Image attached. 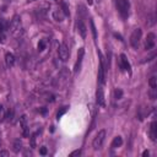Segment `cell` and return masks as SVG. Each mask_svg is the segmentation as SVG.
<instances>
[{
  "mask_svg": "<svg viewBox=\"0 0 157 157\" xmlns=\"http://www.w3.org/2000/svg\"><path fill=\"white\" fill-rule=\"evenodd\" d=\"M120 64H122V69L123 70L128 71L129 74L131 72V65H130V63H129L125 54H120Z\"/></svg>",
  "mask_w": 157,
  "mask_h": 157,
  "instance_id": "9c48e42d",
  "label": "cell"
},
{
  "mask_svg": "<svg viewBox=\"0 0 157 157\" xmlns=\"http://www.w3.org/2000/svg\"><path fill=\"white\" fill-rule=\"evenodd\" d=\"M68 109H69V107H68V106H64V107H61V108H60L59 111H58V113H56V119L59 120V119L63 117V115L68 112Z\"/></svg>",
  "mask_w": 157,
  "mask_h": 157,
  "instance_id": "e0dca14e",
  "label": "cell"
},
{
  "mask_svg": "<svg viewBox=\"0 0 157 157\" xmlns=\"http://www.w3.org/2000/svg\"><path fill=\"white\" fill-rule=\"evenodd\" d=\"M10 153H9V151H0V157H7V156H9Z\"/></svg>",
  "mask_w": 157,
  "mask_h": 157,
  "instance_id": "83f0119b",
  "label": "cell"
},
{
  "mask_svg": "<svg viewBox=\"0 0 157 157\" xmlns=\"http://www.w3.org/2000/svg\"><path fill=\"white\" fill-rule=\"evenodd\" d=\"M36 136H37V133H35L31 136V146L32 147H36Z\"/></svg>",
  "mask_w": 157,
  "mask_h": 157,
  "instance_id": "cb8c5ba5",
  "label": "cell"
},
{
  "mask_svg": "<svg viewBox=\"0 0 157 157\" xmlns=\"http://www.w3.org/2000/svg\"><path fill=\"white\" fill-rule=\"evenodd\" d=\"M77 31H79V33L81 36V38H86V35H87V27H86V25L84 23V21H82L81 19L77 20Z\"/></svg>",
  "mask_w": 157,
  "mask_h": 157,
  "instance_id": "30bf717a",
  "label": "cell"
},
{
  "mask_svg": "<svg viewBox=\"0 0 157 157\" xmlns=\"http://www.w3.org/2000/svg\"><path fill=\"white\" fill-rule=\"evenodd\" d=\"M156 46V35L153 33V32H150V33H147V37L145 39V49L146 51H151V49H153Z\"/></svg>",
  "mask_w": 157,
  "mask_h": 157,
  "instance_id": "8992f818",
  "label": "cell"
},
{
  "mask_svg": "<svg viewBox=\"0 0 157 157\" xmlns=\"http://www.w3.org/2000/svg\"><path fill=\"white\" fill-rule=\"evenodd\" d=\"M104 140H106V130H100L97 133V135L95 136L93 141H92V147L93 150H101L103 144H104Z\"/></svg>",
  "mask_w": 157,
  "mask_h": 157,
  "instance_id": "277c9868",
  "label": "cell"
},
{
  "mask_svg": "<svg viewBox=\"0 0 157 157\" xmlns=\"http://www.w3.org/2000/svg\"><path fill=\"white\" fill-rule=\"evenodd\" d=\"M58 55H59V59L63 61H67L70 56V51L69 47L67 46V43H61L58 48Z\"/></svg>",
  "mask_w": 157,
  "mask_h": 157,
  "instance_id": "5b68a950",
  "label": "cell"
},
{
  "mask_svg": "<svg viewBox=\"0 0 157 157\" xmlns=\"http://www.w3.org/2000/svg\"><path fill=\"white\" fill-rule=\"evenodd\" d=\"M12 150L15 153H19L21 150H22V141L20 139H16L14 141V146H12Z\"/></svg>",
  "mask_w": 157,
  "mask_h": 157,
  "instance_id": "2e32d148",
  "label": "cell"
},
{
  "mask_svg": "<svg viewBox=\"0 0 157 157\" xmlns=\"http://www.w3.org/2000/svg\"><path fill=\"white\" fill-rule=\"evenodd\" d=\"M12 117H14V111L11 109V111H9V113H7V115H6V118L9 119V120H12Z\"/></svg>",
  "mask_w": 157,
  "mask_h": 157,
  "instance_id": "484cf974",
  "label": "cell"
},
{
  "mask_svg": "<svg viewBox=\"0 0 157 157\" xmlns=\"http://www.w3.org/2000/svg\"><path fill=\"white\" fill-rule=\"evenodd\" d=\"M6 28H7V23H6L5 19L0 16V32H4Z\"/></svg>",
  "mask_w": 157,
  "mask_h": 157,
  "instance_id": "ffe728a7",
  "label": "cell"
},
{
  "mask_svg": "<svg viewBox=\"0 0 157 157\" xmlns=\"http://www.w3.org/2000/svg\"><path fill=\"white\" fill-rule=\"evenodd\" d=\"M60 5H61V11H63V14H64L65 16H69V15H70V11H69V6H68V4L63 1Z\"/></svg>",
  "mask_w": 157,
  "mask_h": 157,
  "instance_id": "d6986e66",
  "label": "cell"
},
{
  "mask_svg": "<svg viewBox=\"0 0 157 157\" xmlns=\"http://www.w3.org/2000/svg\"><path fill=\"white\" fill-rule=\"evenodd\" d=\"M31 1H35V0H31Z\"/></svg>",
  "mask_w": 157,
  "mask_h": 157,
  "instance_id": "836d02e7",
  "label": "cell"
},
{
  "mask_svg": "<svg viewBox=\"0 0 157 157\" xmlns=\"http://www.w3.org/2000/svg\"><path fill=\"white\" fill-rule=\"evenodd\" d=\"M81 155V150H76V151H74L70 153V157H74V156H80Z\"/></svg>",
  "mask_w": 157,
  "mask_h": 157,
  "instance_id": "4316f807",
  "label": "cell"
},
{
  "mask_svg": "<svg viewBox=\"0 0 157 157\" xmlns=\"http://www.w3.org/2000/svg\"><path fill=\"white\" fill-rule=\"evenodd\" d=\"M148 85H150V88L151 90H157V79L156 76H152L148 81Z\"/></svg>",
  "mask_w": 157,
  "mask_h": 157,
  "instance_id": "ac0fdd59",
  "label": "cell"
},
{
  "mask_svg": "<svg viewBox=\"0 0 157 157\" xmlns=\"http://www.w3.org/2000/svg\"><path fill=\"white\" fill-rule=\"evenodd\" d=\"M148 155H150V152H148V151H147V150H146V151H144V152H143V156H144V157H146V156H148Z\"/></svg>",
  "mask_w": 157,
  "mask_h": 157,
  "instance_id": "4dcf8cb0",
  "label": "cell"
},
{
  "mask_svg": "<svg viewBox=\"0 0 157 157\" xmlns=\"http://www.w3.org/2000/svg\"><path fill=\"white\" fill-rule=\"evenodd\" d=\"M4 1H6V3H9V1H10V0H4Z\"/></svg>",
  "mask_w": 157,
  "mask_h": 157,
  "instance_id": "d6a6232c",
  "label": "cell"
},
{
  "mask_svg": "<svg viewBox=\"0 0 157 157\" xmlns=\"http://www.w3.org/2000/svg\"><path fill=\"white\" fill-rule=\"evenodd\" d=\"M90 23H91V31H92L93 38L96 39V38H97V31H96V27H95V23H93V21H91Z\"/></svg>",
  "mask_w": 157,
  "mask_h": 157,
  "instance_id": "603a6c76",
  "label": "cell"
},
{
  "mask_svg": "<svg viewBox=\"0 0 157 157\" xmlns=\"http://www.w3.org/2000/svg\"><path fill=\"white\" fill-rule=\"evenodd\" d=\"M5 64H6L7 68L14 67V64H15V56H14L12 53H6L5 54Z\"/></svg>",
  "mask_w": 157,
  "mask_h": 157,
  "instance_id": "4fadbf2b",
  "label": "cell"
},
{
  "mask_svg": "<svg viewBox=\"0 0 157 157\" xmlns=\"http://www.w3.org/2000/svg\"><path fill=\"white\" fill-rule=\"evenodd\" d=\"M87 3H88V5H92V3H93V0H87Z\"/></svg>",
  "mask_w": 157,
  "mask_h": 157,
  "instance_id": "1f68e13d",
  "label": "cell"
},
{
  "mask_svg": "<svg viewBox=\"0 0 157 157\" xmlns=\"http://www.w3.org/2000/svg\"><path fill=\"white\" fill-rule=\"evenodd\" d=\"M20 124H21V128H22V134L23 136H27V119H26V115H22L21 119H20Z\"/></svg>",
  "mask_w": 157,
  "mask_h": 157,
  "instance_id": "5bb4252c",
  "label": "cell"
},
{
  "mask_svg": "<svg viewBox=\"0 0 157 157\" xmlns=\"http://www.w3.org/2000/svg\"><path fill=\"white\" fill-rule=\"evenodd\" d=\"M96 101H97V104L100 107H104L106 106V98H104V92H103L102 85L98 86V88L96 91Z\"/></svg>",
  "mask_w": 157,
  "mask_h": 157,
  "instance_id": "52a82bcc",
  "label": "cell"
},
{
  "mask_svg": "<svg viewBox=\"0 0 157 157\" xmlns=\"http://www.w3.org/2000/svg\"><path fill=\"white\" fill-rule=\"evenodd\" d=\"M117 7H118V11H119L120 16L124 20H127L129 17V10H130L129 0H118V1H117Z\"/></svg>",
  "mask_w": 157,
  "mask_h": 157,
  "instance_id": "6da1fadb",
  "label": "cell"
},
{
  "mask_svg": "<svg viewBox=\"0 0 157 157\" xmlns=\"http://www.w3.org/2000/svg\"><path fill=\"white\" fill-rule=\"evenodd\" d=\"M122 144H123V137L118 135V136H115V137L113 139V141H112V144H111V147H112V148H118V147L122 146Z\"/></svg>",
  "mask_w": 157,
  "mask_h": 157,
  "instance_id": "9a60e30c",
  "label": "cell"
},
{
  "mask_svg": "<svg viewBox=\"0 0 157 157\" xmlns=\"http://www.w3.org/2000/svg\"><path fill=\"white\" fill-rule=\"evenodd\" d=\"M5 42V35L3 32H0V43H4Z\"/></svg>",
  "mask_w": 157,
  "mask_h": 157,
  "instance_id": "f1b7e54d",
  "label": "cell"
},
{
  "mask_svg": "<svg viewBox=\"0 0 157 157\" xmlns=\"http://www.w3.org/2000/svg\"><path fill=\"white\" fill-rule=\"evenodd\" d=\"M114 37H115V38H118L119 41H123V38H122V36H120V35H118V33H114Z\"/></svg>",
  "mask_w": 157,
  "mask_h": 157,
  "instance_id": "f546056e",
  "label": "cell"
},
{
  "mask_svg": "<svg viewBox=\"0 0 157 157\" xmlns=\"http://www.w3.org/2000/svg\"><path fill=\"white\" fill-rule=\"evenodd\" d=\"M46 46H47V42L44 39H41L39 42H38V46H37V48H38V51L39 52H43L44 49H46Z\"/></svg>",
  "mask_w": 157,
  "mask_h": 157,
  "instance_id": "44dd1931",
  "label": "cell"
},
{
  "mask_svg": "<svg viewBox=\"0 0 157 157\" xmlns=\"http://www.w3.org/2000/svg\"><path fill=\"white\" fill-rule=\"evenodd\" d=\"M150 137L152 141H156V139H157V122L156 120H153L150 125Z\"/></svg>",
  "mask_w": 157,
  "mask_h": 157,
  "instance_id": "8fae6325",
  "label": "cell"
},
{
  "mask_svg": "<svg viewBox=\"0 0 157 157\" xmlns=\"http://www.w3.org/2000/svg\"><path fill=\"white\" fill-rule=\"evenodd\" d=\"M52 16H53V19H54L56 22H61V21L64 20V16H65V15L63 14L61 9H55V10L53 11Z\"/></svg>",
  "mask_w": 157,
  "mask_h": 157,
  "instance_id": "7c38bea8",
  "label": "cell"
},
{
  "mask_svg": "<svg viewBox=\"0 0 157 157\" xmlns=\"http://www.w3.org/2000/svg\"><path fill=\"white\" fill-rule=\"evenodd\" d=\"M141 37H143V30L141 28H135L133 31V33L130 36V46L133 47L134 49H137L139 48V44H140V41H141Z\"/></svg>",
  "mask_w": 157,
  "mask_h": 157,
  "instance_id": "3957f363",
  "label": "cell"
},
{
  "mask_svg": "<svg viewBox=\"0 0 157 157\" xmlns=\"http://www.w3.org/2000/svg\"><path fill=\"white\" fill-rule=\"evenodd\" d=\"M39 153L42 155V156H46V155H47V147H46V146L41 147V148H39Z\"/></svg>",
  "mask_w": 157,
  "mask_h": 157,
  "instance_id": "d4e9b609",
  "label": "cell"
},
{
  "mask_svg": "<svg viewBox=\"0 0 157 157\" xmlns=\"http://www.w3.org/2000/svg\"><path fill=\"white\" fill-rule=\"evenodd\" d=\"M84 55H85V48H80L79 52H77V59L75 61V65H74V72H77L80 70L82 59H84Z\"/></svg>",
  "mask_w": 157,
  "mask_h": 157,
  "instance_id": "ba28073f",
  "label": "cell"
},
{
  "mask_svg": "<svg viewBox=\"0 0 157 157\" xmlns=\"http://www.w3.org/2000/svg\"><path fill=\"white\" fill-rule=\"evenodd\" d=\"M21 30H22V23H21V17L19 15H15L11 23H10V31L14 36H20L21 33Z\"/></svg>",
  "mask_w": 157,
  "mask_h": 157,
  "instance_id": "7a4b0ae2",
  "label": "cell"
},
{
  "mask_svg": "<svg viewBox=\"0 0 157 157\" xmlns=\"http://www.w3.org/2000/svg\"><path fill=\"white\" fill-rule=\"evenodd\" d=\"M122 97H123V91L120 88H117L114 91V98L115 100H120Z\"/></svg>",
  "mask_w": 157,
  "mask_h": 157,
  "instance_id": "7402d4cb",
  "label": "cell"
}]
</instances>
